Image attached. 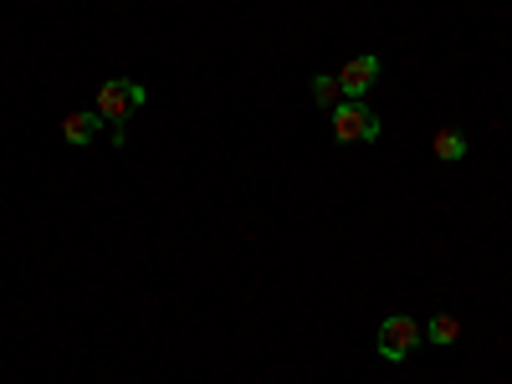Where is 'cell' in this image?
Returning a JSON list of instances; mask_svg holds the SVG:
<instances>
[{"mask_svg":"<svg viewBox=\"0 0 512 384\" xmlns=\"http://www.w3.org/2000/svg\"><path fill=\"white\" fill-rule=\"evenodd\" d=\"M144 103H149V93L139 88L134 77H108V82H103V93H98V113H103V123L118 128V134H123V123L134 118Z\"/></svg>","mask_w":512,"mask_h":384,"instance_id":"obj_1","label":"cell"},{"mask_svg":"<svg viewBox=\"0 0 512 384\" xmlns=\"http://www.w3.org/2000/svg\"><path fill=\"white\" fill-rule=\"evenodd\" d=\"M308 93H313V103L328 108V113L344 103V88H338V77H313V88H308Z\"/></svg>","mask_w":512,"mask_h":384,"instance_id":"obj_7","label":"cell"},{"mask_svg":"<svg viewBox=\"0 0 512 384\" xmlns=\"http://www.w3.org/2000/svg\"><path fill=\"white\" fill-rule=\"evenodd\" d=\"M415 349H420V323L415 318L395 313V318L379 323V359L405 364V359H415Z\"/></svg>","mask_w":512,"mask_h":384,"instance_id":"obj_3","label":"cell"},{"mask_svg":"<svg viewBox=\"0 0 512 384\" xmlns=\"http://www.w3.org/2000/svg\"><path fill=\"white\" fill-rule=\"evenodd\" d=\"M98 134H103V113H67L62 118V139L77 144V149H88Z\"/></svg>","mask_w":512,"mask_h":384,"instance_id":"obj_5","label":"cell"},{"mask_svg":"<svg viewBox=\"0 0 512 384\" xmlns=\"http://www.w3.org/2000/svg\"><path fill=\"white\" fill-rule=\"evenodd\" d=\"M379 82V57H354L344 72H338V88H344V98L364 103V93Z\"/></svg>","mask_w":512,"mask_h":384,"instance_id":"obj_4","label":"cell"},{"mask_svg":"<svg viewBox=\"0 0 512 384\" xmlns=\"http://www.w3.org/2000/svg\"><path fill=\"white\" fill-rule=\"evenodd\" d=\"M333 139L338 144H374L379 139V118L369 113V103H354V98H344L333 108Z\"/></svg>","mask_w":512,"mask_h":384,"instance_id":"obj_2","label":"cell"},{"mask_svg":"<svg viewBox=\"0 0 512 384\" xmlns=\"http://www.w3.org/2000/svg\"><path fill=\"white\" fill-rule=\"evenodd\" d=\"M466 149H472V144H466L461 128H441V134L431 139V154H436V159H446V164H461V159H466Z\"/></svg>","mask_w":512,"mask_h":384,"instance_id":"obj_6","label":"cell"},{"mask_svg":"<svg viewBox=\"0 0 512 384\" xmlns=\"http://www.w3.org/2000/svg\"><path fill=\"white\" fill-rule=\"evenodd\" d=\"M456 338H461V323H456L451 313H436V318H431V344L446 349V344H456Z\"/></svg>","mask_w":512,"mask_h":384,"instance_id":"obj_8","label":"cell"}]
</instances>
